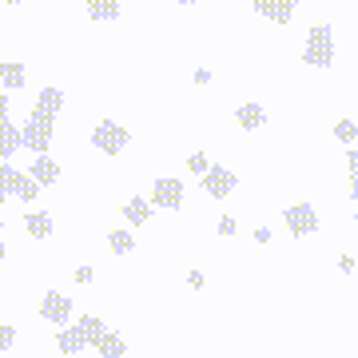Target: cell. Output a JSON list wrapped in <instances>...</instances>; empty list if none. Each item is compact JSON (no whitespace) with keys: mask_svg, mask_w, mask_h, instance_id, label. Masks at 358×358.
<instances>
[{"mask_svg":"<svg viewBox=\"0 0 358 358\" xmlns=\"http://www.w3.org/2000/svg\"><path fill=\"white\" fill-rule=\"evenodd\" d=\"M60 108H64V92H60V88H40L36 108H32V115L24 120V128H20V148H28L32 155H36V152H48Z\"/></svg>","mask_w":358,"mask_h":358,"instance_id":"cell-1","label":"cell"},{"mask_svg":"<svg viewBox=\"0 0 358 358\" xmlns=\"http://www.w3.org/2000/svg\"><path fill=\"white\" fill-rule=\"evenodd\" d=\"M100 334H103V322L96 319V315H84L76 327H64V331L56 334V350H60V355H80V350H88Z\"/></svg>","mask_w":358,"mask_h":358,"instance_id":"cell-2","label":"cell"},{"mask_svg":"<svg viewBox=\"0 0 358 358\" xmlns=\"http://www.w3.org/2000/svg\"><path fill=\"white\" fill-rule=\"evenodd\" d=\"M303 60L310 68H331L334 64V36L331 24H315L307 32V48H303Z\"/></svg>","mask_w":358,"mask_h":358,"instance_id":"cell-3","label":"cell"},{"mask_svg":"<svg viewBox=\"0 0 358 358\" xmlns=\"http://www.w3.org/2000/svg\"><path fill=\"white\" fill-rule=\"evenodd\" d=\"M128 143H131V131L120 128L115 120H100V124H96V131H92V148H96V152H103V155H120Z\"/></svg>","mask_w":358,"mask_h":358,"instance_id":"cell-4","label":"cell"},{"mask_svg":"<svg viewBox=\"0 0 358 358\" xmlns=\"http://www.w3.org/2000/svg\"><path fill=\"white\" fill-rule=\"evenodd\" d=\"M0 187L8 192V199H20V203H32L40 195V183L24 171H16L13 164H0Z\"/></svg>","mask_w":358,"mask_h":358,"instance_id":"cell-5","label":"cell"},{"mask_svg":"<svg viewBox=\"0 0 358 358\" xmlns=\"http://www.w3.org/2000/svg\"><path fill=\"white\" fill-rule=\"evenodd\" d=\"M282 223L291 227L294 239H299V235H315V231H319V211L310 203H291L282 211Z\"/></svg>","mask_w":358,"mask_h":358,"instance_id":"cell-6","label":"cell"},{"mask_svg":"<svg viewBox=\"0 0 358 358\" xmlns=\"http://www.w3.org/2000/svg\"><path fill=\"white\" fill-rule=\"evenodd\" d=\"M40 319L56 322V327L72 322V299L60 294V291H44V299H40Z\"/></svg>","mask_w":358,"mask_h":358,"instance_id":"cell-7","label":"cell"},{"mask_svg":"<svg viewBox=\"0 0 358 358\" xmlns=\"http://www.w3.org/2000/svg\"><path fill=\"white\" fill-rule=\"evenodd\" d=\"M199 179H203V192L211 195V199H227V195L235 192V183H239V176H235V171H227V167H215V164L207 167Z\"/></svg>","mask_w":358,"mask_h":358,"instance_id":"cell-8","label":"cell"},{"mask_svg":"<svg viewBox=\"0 0 358 358\" xmlns=\"http://www.w3.org/2000/svg\"><path fill=\"white\" fill-rule=\"evenodd\" d=\"M152 207H164V211H179L183 207V183L179 179H155L152 183Z\"/></svg>","mask_w":358,"mask_h":358,"instance_id":"cell-9","label":"cell"},{"mask_svg":"<svg viewBox=\"0 0 358 358\" xmlns=\"http://www.w3.org/2000/svg\"><path fill=\"white\" fill-rule=\"evenodd\" d=\"M28 176L36 179L40 187H52V183L60 179V164H56L48 152H36V155H32V167H28Z\"/></svg>","mask_w":358,"mask_h":358,"instance_id":"cell-10","label":"cell"},{"mask_svg":"<svg viewBox=\"0 0 358 358\" xmlns=\"http://www.w3.org/2000/svg\"><path fill=\"white\" fill-rule=\"evenodd\" d=\"M294 4H299V0H255V13L275 20V24H291Z\"/></svg>","mask_w":358,"mask_h":358,"instance_id":"cell-11","label":"cell"},{"mask_svg":"<svg viewBox=\"0 0 358 358\" xmlns=\"http://www.w3.org/2000/svg\"><path fill=\"white\" fill-rule=\"evenodd\" d=\"M235 120H239V128L243 131H259L263 124H267V108L263 103H239V112H235Z\"/></svg>","mask_w":358,"mask_h":358,"instance_id":"cell-12","label":"cell"},{"mask_svg":"<svg viewBox=\"0 0 358 358\" xmlns=\"http://www.w3.org/2000/svg\"><path fill=\"white\" fill-rule=\"evenodd\" d=\"M92 346H96V355H103V358H124L128 355V343H124L115 331H108V327H103V334Z\"/></svg>","mask_w":358,"mask_h":358,"instance_id":"cell-13","label":"cell"},{"mask_svg":"<svg viewBox=\"0 0 358 358\" xmlns=\"http://www.w3.org/2000/svg\"><path fill=\"white\" fill-rule=\"evenodd\" d=\"M20 152V128L13 120H0V159H13Z\"/></svg>","mask_w":358,"mask_h":358,"instance_id":"cell-14","label":"cell"},{"mask_svg":"<svg viewBox=\"0 0 358 358\" xmlns=\"http://www.w3.org/2000/svg\"><path fill=\"white\" fill-rule=\"evenodd\" d=\"M88 4V16L92 20H120V13H124V0H84Z\"/></svg>","mask_w":358,"mask_h":358,"instance_id":"cell-15","label":"cell"},{"mask_svg":"<svg viewBox=\"0 0 358 358\" xmlns=\"http://www.w3.org/2000/svg\"><path fill=\"white\" fill-rule=\"evenodd\" d=\"M124 219H128L131 227H143V223L152 219V203H148V199H140V195H136V199H128V203H124Z\"/></svg>","mask_w":358,"mask_h":358,"instance_id":"cell-16","label":"cell"},{"mask_svg":"<svg viewBox=\"0 0 358 358\" xmlns=\"http://www.w3.org/2000/svg\"><path fill=\"white\" fill-rule=\"evenodd\" d=\"M24 227H28V235H32V239H48L52 231V215L48 211H32V215H24Z\"/></svg>","mask_w":358,"mask_h":358,"instance_id":"cell-17","label":"cell"},{"mask_svg":"<svg viewBox=\"0 0 358 358\" xmlns=\"http://www.w3.org/2000/svg\"><path fill=\"white\" fill-rule=\"evenodd\" d=\"M108 247H112L115 255H131L136 251V235L124 227H115V231H108Z\"/></svg>","mask_w":358,"mask_h":358,"instance_id":"cell-18","label":"cell"},{"mask_svg":"<svg viewBox=\"0 0 358 358\" xmlns=\"http://www.w3.org/2000/svg\"><path fill=\"white\" fill-rule=\"evenodd\" d=\"M0 80H4V88L8 92H20L24 88V64H0Z\"/></svg>","mask_w":358,"mask_h":358,"instance_id":"cell-19","label":"cell"},{"mask_svg":"<svg viewBox=\"0 0 358 358\" xmlns=\"http://www.w3.org/2000/svg\"><path fill=\"white\" fill-rule=\"evenodd\" d=\"M334 140L338 143H355L358 140V124L355 120H338V124H334Z\"/></svg>","mask_w":358,"mask_h":358,"instance_id":"cell-20","label":"cell"},{"mask_svg":"<svg viewBox=\"0 0 358 358\" xmlns=\"http://www.w3.org/2000/svg\"><path fill=\"white\" fill-rule=\"evenodd\" d=\"M207 167H211V159H207L203 152H192V155H187V171H192V176H203Z\"/></svg>","mask_w":358,"mask_h":358,"instance_id":"cell-21","label":"cell"},{"mask_svg":"<svg viewBox=\"0 0 358 358\" xmlns=\"http://www.w3.org/2000/svg\"><path fill=\"white\" fill-rule=\"evenodd\" d=\"M346 171H350V195L358 199V148L346 155Z\"/></svg>","mask_w":358,"mask_h":358,"instance_id":"cell-22","label":"cell"},{"mask_svg":"<svg viewBox=\"0 0 358 358\" xmlns=\"http://www.w3.org/2000/svg\"><path fill=\"white\" fill-rule=\"evenodd\" d=\"M16 343V327L13 322H0V350H13Z\"/></svg>","mask_w":358,"mask_h":358,"instance_id":"cell-23","label":"cell"},{"mask_svg":"<svg viewBox=\"0 0 358 358\" xmlns=\"http://www.w3.org/2000/svg\"><path fill=\"white\" fill-rule=\"evenodd\" d=\"M219 235H223V239H231V235H235V219H231V215L219 219Z\"/></svg>","mask_w":358,"mask_h":358,"instance_id":"cell-24","label":"cell"},{"mask_svg":"<svg viewBox=\"0 0 358 358\" xmlns=\"http://www.w3.org/2000/svg\"><path fill=\"white\" fill-rule=\"evenodd\" d=\"M355 267H358V263H355L350 255H343V259H338V271H343V275H355Z\"/></svg>","mask_w":358,"mask_h":358,"instance_id":"cell-25","label":"cell"},{"mask_svg":"<svg viewBox=\"0 0 358 358\" xmlns=\"http://www.w3.org/2000/svg\"><path fill=\"white\" fill-rule=\"evenodd\" d=\"M92 279H96V271L92 267H76V282H92Z\"/></svg>","mask_w":358,"mask_h":358,"instance_id":"cell-26","label":"cell"},{"mask_svg":"<svg viewBox=\"0 0 358 358\" xmlns=\"http://www.w3.org/2000/svg\"><path fill=\"white\" fill-rule=\"evenodd\" d=\"M0 120H8V96L0 92Z\"/></svg>","mask_w":358,"mask_h":358,"instance_id":"cell-27","label":"cell"},{"mask_svg":"<svg viewBox=\"0 0 358 358\" xmlns=\"http://www.w3.org/2000/svg\"><path fill=\"white\" fill-rule=\"evenodd\" d=\"M4 259H8V251H4V243H0V271H4Z\"/></svg>","mask_w":358,"mask_h":358,"instance_id":"cell-28","label":"cell"},{"mask_svg":"<svg viewBox=\"0 0 358 358\" xmlns=\"http://www.w3.org/2000/svg\"><path fill=\"white\" fill-rule=\"evenodd\" d=\"M4 203H8V192H4V187H0V207H4Z\"/></svg>","mask_w":358,"mask_h":358,"instance_id":"cell-29","label":"cell"},{"mask_svg":"<svg viewBox=\"0 0 358 358\" xmlns=\"http://www.w3.org/2000/svg\"><path fill=\"white\" fill-rule=\"evenodd\" d=\"M4 4H24V0H4Z\"/></svg>","mask_w":358,"mask_h":358,"instance_id":"cell-30","label":"cell"},{"mask_svg":"<svg viewBox=\"0 0 358 358\" xmlns=\"http://www.w3.org/2000/svg\"><path fill=\"white\" fill-rule=\"evenodd\" d=\"M179 4H195V0H179Z\"/></svg>","mask_w":358,"mask_h":358,"instance_id":"cell-31","label":"cell"},{"mask_svg":"<svg viewBox=\"0 0 358 358\" xmlns=\"http://www.w3.org/2000/svg\"><path fill=\"white\" fill-rule=\"evenodd\" d=\"M0 231H4V219H0Z\"/></svg>","mask_w":358,"mask_h":358,"instance_id":"cell-32","label":"cell"},{"mask_svg":"<svg viewBox=\"0 0 358 358\" xmlns=\"http://www.w3.org/2000/svg\"><path fill=\"white\" fill-rule=\"evenodd\" d=\"M355 227H358V215H355Z\"/></svg>","mask_w":358,"mask_h":358,"instance_id":"cell-33","label":"cell"}]
</instances>
